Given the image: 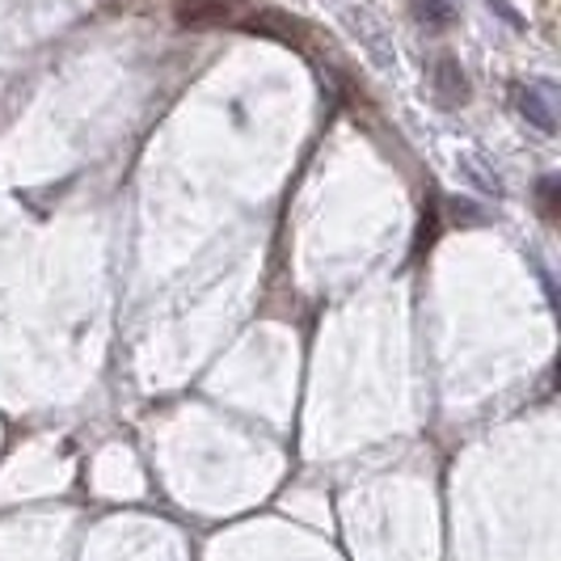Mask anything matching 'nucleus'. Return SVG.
I'll list each match as a JSON object with an SVG mask.
<instances>
[{"label":"nucleus","instance_id":"obj_5","mask_svg":"<svg viewBox=\"0 0 561 561\" xmlns=\"http://www.w3.org/2000/svg\"><path fill=\"white\" fill-rule=\"evenodd\" d=\"M558 178H545L540 182V191H536V203H540V211H545V220H558Z\"/></svg>","mask_w":561,"mask_h":561},{"label":"nucleus","instance_id":"obj_2","mask_svg":"<svg viewBox=\"0 0 561 561\" xmlns=\"http://www.w3.org/2000/svg\"><path fill=\"white\" fill-rule=\"evenodd\" d=\"M431 89L439 106H465L469 102V77L451 56H439L431 64Z\"/></svg>","mask_w":561,"mask_h":561},{"label":"nucleus","instance_id":"obj_4","mask_svg":"<svg viewBox=\"0 0 561 561\" xmlns=\"http://www.w3.org/2000/svg\"><path fill=\"white\" fill-rule=\"evenodd\" d=\"M410 9L426 30H448L456 22V0H410Z\"/></svg>","mask_w":561,"mask_h":561},{"label":"nucleus","instance_id":"obj_1","mask_svg":"<svg viewBox=\"0 0 561 561\" xmlns=\"http://www.w3.org/2000/svg\"><path fill=\"white\" fill-rule=\"evenodd\" d=\"M515 111L524 123H533L540 136L558 131V106H553V89L545 81H524L515 84Z\"/></svg>","mask_w":561,"mask_h":561},{"label":"nucleus","instance_id":"obj_3","mask_svg":"<svg viewBox=\"0 0 561 561\" xmlns=\"http://www.w3.org/2000/svg\"><path fill=\"white\" fill-rule=\"evenodd\" d=\"M241 4H245V0H178V22L195 30L220 26V22H228Z\"/></svg>","mask_w":561,"mask_h":561}]
</instances>
